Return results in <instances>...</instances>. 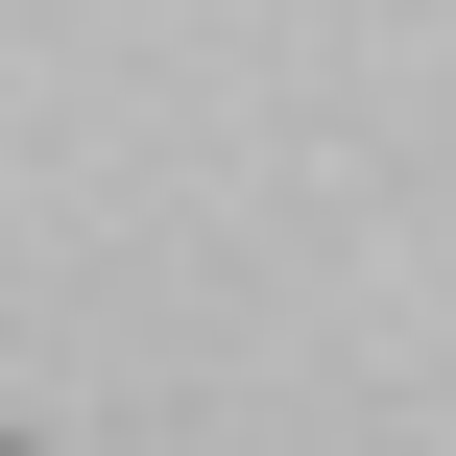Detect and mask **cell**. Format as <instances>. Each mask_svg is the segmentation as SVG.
I'll list each match as a JSON object with an SVG mask.
<instances>
[{
	"label": "cell",
	"mask_w": 456,
	"mask_h": 456,
	"mask_svg": "<svg viewBox=\"0 0 456 456\" xmlns=\"http://www.w3.org/2000/svg\"><path fill=\"white\" fill-rule=\"evenodd\" d=\"M0 456H24V433H0Z\"/></svg>",
	"instance_id": "cell-1"
}]
</instances>
